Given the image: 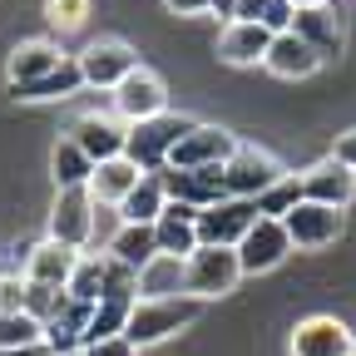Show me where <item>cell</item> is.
<instances>
[{"label":"cell","mask_w":356,"mask_h":356,"mask_svg":"<svg viewBox=\"0 0 356 356\" xmlns=\"http://www.w3.org/2000/svg\"><path fill=\"white\" fill-rule=\"evenodd\" d=\"M139 297H188L184 292V257H168V252H159V257H149L144 267H139Z\"/></svg>","instance_id":"obj_26"},{"label":"cell","mask_w":356,"mask_h":356,"mask_svg":"<svg viewBox=\"0 0 356 356\" xmlns=\"http://www.w3.org/2000/svg\"><path fill=\"white\" fill-rule=\"evenodd\" d=\"M163 193L173 203H188V208H213L228 198V184H222V168H163Z\"/></svg>","instance_id":"obj_15"},{"label":"cell","mask_w":356,"mask_h":356,"mask_svg":"<svg viewBox=\"0 0 356 356\" xmlns=\"http://www.w3.org/2000/svg\"><path fill=\"white\" fill-rule=\"evenodd\" d=\"M163 10L173 20H198V15H208V0H163Z\"/></svg>","instance_id":"obj_36"},{"label":"cell","mask_w":356,"mask_h":356,"mask_svg":"<svg viewBox=\"0 0 356 356\" xmlns=\"http://www.w3.org/2000/svg\"><path fill=\"white\" fill-rule=\"evenodd\" d=\"M84 356H139V346H134L129 337H104V341H89Z\"/></svg>","instance_id":"obj_34"},{"label":"cell","mask_w":356,"mask_h":356,"mask_svg":"<svg viewBox=\"0 0 356 356\" xmlns=\"http://www.w3.org/2000/svg\"><path fill=\"white\" fill-rule=\"evenodd\" d=\"M40 356H50V351H44V346H40Z\"/></svg>","instance_id":"obj_41"},{"label":"cell","mask_w":356,"mask_h":356,"mask_svg":"<svg viewBox=\"0 0 356 356\" xmlns=\"http://www.w3.org/2000/svg\"><path fill=\"white\" fill-rule=\"evenodd\" d=\"M351 356H356V351H351Z\"/></svg>","instance_id":"obj_43"},{"label":"cell","mask_w":356,"mask_h":356,"mask_svg":"<svg viewBox=\"0 0 356 356\" xmlns=\"http://www.w3.org/2000/svg\"><path fill=\"white\" fill-rule=\"evenodd\" d=\"M267 44H273V30H262L252 20H233V25H222L218 40H213V55L222 65H233V70H248V65H262L267 60Z\"/></svg>","instance_id":"obj_17"},{"label":"cell","mask_w":356,"mask_h":356,"mask_svg":"<svg viewBox=\"0 0 356 356\" xmlns=\"http://www.w3.org/2000/svg\"><path fill=\"white\" fill-rule=\"evenodd\" d=\"M297 203H302V178H297V173H282L277 184L257 198V213H262V218H287Z\"/></svg>","instance_id":"obj_31"},{"label":"cell","mask_w":356,"mask_h":356,"mask_svg":"<svg viewBox=\"0 0 356 356\" xmlns=\"http://www.w3.org/2000/svg\"><path fill=\"white\" fill-rule=\"evenodd\" d=\"M109 257H119V262H129L134 273L149 262V257H159V238H154V228L149 222H124V228L114 233V243L104 248Z\"/></svg>","instance_id":"obj_28"},{"label":"cell","mask_w":356,"mask_h":356,"mask_svg":"<svg viewBox=\"0 0 356 356\" xmlns=\"http://www.w3.org/2000/svg\"><path fill=\"white\" fill-rule=\"evenodd\" d=\"M257 218H262V213H257V203H248V198H222V203L203 208V213H198V248H238Z\"/></svg>","instance_id":"obj_13"},{"label":"cell","mask_w":356,"mask_h":356,"mask_svg":"<svg viewBox=\"0 0 356 356\" xmlns=\"http://www.w3.org/2000/svg\"><path fill=\"white\" fill-rule=\"evenodd\" d=\"M282 228H287V243L292 252H327L341 243L346 233V213L341 208H327V203H297L287 218H282Z\"/></svg>","instance_id":"obj_5"},{"label":"cell","mask_w":356,"mask_h":356,"mask_svg":"<svg viewBox=\"0 0 356 356\" xmlns=\"http://www.w3.org/2000/svg\"><path fill=\"white\" fill-rule=\"evenodd\" d=\"M139 163L134 159H104V163H95V173H89V198L95 203H104V208H119L134 188H139Z\"/></svg>","instance_id":"obj_22"},{"label":"cell","mask_w":356,"mask_h":356,"mask_svg":"<svg viewBox=\"0 0 356 356\" xmlns=\"http://www.w3.org/2000/svg\"><path fill=\"white\" fill-rule=\"evenodd\" d=\"M65 292H70L74 302H89V307H95V302L104 297V252H79Z\"/></svg>","instance_id":"obj_29"},{"label":"cell","mask_w":356,"mask_h":356,"mask_svg":"<svg viewBox=\"0 0 356 356\" xmlns=\"http://www.w3.org/2000/svg\"><path fill=\"white\" fill-rule=\"evenodd\" d=\"M154 238H159V252H168V257H193L198 252V208H188V203H173L168 198V208L159 213V222H154Z\"/></svg>","instance_id":"obj_21"},{"label":"cell","mask_w":356,"mask_h":356,"mask_svg":"<svg viewBox=\"0 0 356 356\" xmlns=\"http://www.w3.org/2000/svg\"><path fill=\"white\" fill-rule=\"evenodd\" d=\"M302 198L307 203H327V208H351V198H356V173L351 168H341L332 154L327 159H317V163H307L302 173Z\"/></svg>","instance_id":"obj_14"},{"label":"cell","mask_w":356,"mask_h":356,"mask_svg":"<svg viewBox=\"0 0 356 356\" xmlns=\"http://www.w3.org/2000/svg\"><path fill=\"white\" fill-rule=\"evenodd\" d=\"M262 70L273 79H282V84H302V79H312L322 70V60H317V50H312L307 40H297L292 30H282V35H273V44H267Z\"/></svg>","instance_id":"obj_18"},{"label":"cell","mask_w":356,"mask_h":356,"mask_svg":"<svg viewBox=\"0 0 356 356\" xmlns=\"http://www.w3.org/2000/svg\"><path fill=\"white\" fill-rule=\"evenodd\" d=\"M70 139L95 159V163H104V159H124V149H129V124L114 114V109H84L70 129Z\"/></svg>","instance_id":"obj_12"},{"label":"cell","mask_w":356,"mask_h":356,"mask_svg":"<svg viewBox=\"0 0 356 356\" xmlns=\"http://www.w3.org/2000/svg\"><path fill=\"white\" fill-rule=\"evenodd\" d=\"M74 65H79V79H84V89H99V95H114V89L139 70L144 60H139V50H134L129 40H89L84 50L74 55Z\"/></svg>","instance_id":"obj_3"},{"label":"cell","mask_w":356,"mask_h":356,"mask_svg":"<svg viewBox=\"0 0 356 356\" xmlns=\"http://www.w3.org/2000/svg\"><path fill=\"white\" fill-rule=\"evenodd\" d=\"M163 208H168L163 178H159V173H144V178H139V188H134V193L119 203V218H124V222H149V228H154Z\"/></svg>","instance_id":"obj_27"},{"label":"cell","mask_w":356,"mask_h":356,"mask_svg":"<svg viewBox=\"0 0 356 356\" xmlns=\"http://www.w3.org/2000/svg\"><path fill=\"white\" fill-rule=\"evenodd\" d=\"M292 35L307 40L312 50H317V60H341L346 55V25L337 15V6H317V10H297L292 15Z\"/></svg>","instance_id":"obj_16"},{"label":"cell","mask_w":356,"mask_h":356,"mask_svg":"<svg viewBox=\"0 0 356 356\" xmlns=\"http://www.w3.org/2000/svg\"><path fill=\"white\" fill-rule=\"evenodd\" d=\"M124 228V218H119V208H104V203H95V238H89V252H104L109 243H114V233Z\"/></svg>","instance_id":"obj_33"},{"label":"cell","mask_w":356,"mask_h":356,"mask_svg":"<svg viewBox=\"0 0 356 356\" xmlns=\"http://www.w3.org/2000/svg\"><path fill=\"white\" fill-rule=\"evenodd\" d=\"M332 159H337L341 168H351V173H356V124H351V129H341L337 139H332Z\"/></svg>","instance_id":"obj_35"},{"label":"cell","mask_w":356,"mask_h":356,"mask_svg":"<svg viewBox=\"0 0 356 356\" xmlns=\"http://www.w3.org/2000/svg\"><path fill=\"white\" fill-rule=\"evenodd\" d=\"M89 10H95V0H44V20H50L60 35L79 30L89 20Z\"/></svg>","instance_id":"obj_32"},{"label":"cell","mask_w":356,"mask_h":356,"mask_svg":"<svg viewBox=\"0 0 356 356\" xmlns=\"http://www.w3.org/2000/svg\"><path fill=\"white\" fill-rule=\"evenodd\" d=\"M238 6H243V0H208V15H218L222 25H233L238 20Z\"/></svg>","instance_id":"obj_37"},{"label":"cell","mask_w":356,"mask_h":356,"mask_svg":"<svg viewBox=\"0 0 356 356\" xmlns=\"http://www.w3.org/2000/svg\"><path fill=\"white\" fill-rule=\"evenodd\" d=\"M70 55L60 50L55 40H20L10 44V55H6V84H35L44 74H55Z\"/></svg>","instance_id":"obj_20"},{"label":"cell","mask_w":356,"mask_h":356,"mask_svg":"<svg viewBox=\"0 0 356 356\" xmlns=\"http://www.w3.org/2000/svg\"><path fill=\"white\" fill-rule=\"evenodd\" d=\"M198 317H203V302L198 297H154V302L139 297L134 312H129L124 337L139 351H149L159 341H173V337H184L188 327H198Z\"/></svg>","instance_id":"obj_1"},{"label":"cell","mask_w":356,"mask_h":356,"mask_svg":"<svg viewBox=\"0 0 356 356\" xmlns=\"http://www.w3.org/2000/svg\"><path fill=\"white\" fill-rule=\"evenodd\" d=\"M238 134L228 129V124H188V134L173 144V154H168V168H222L233 154H238Z\"/></svg>","instance_id":"obj_6"},{"label":"cell","mask_w":356,"mask_h":356,"mask_svg":"<svg viewBox=\"0 0 356 356\" xmlns=\"http://www.w3.org/2000/svg\"><path fill=\"white\" fill-rule=\"evenodd\" d=\"M44 238H55L74 252H89V238H95V198L89 188H60L50 213H44Z\"/></svg>","instance_id":"obj_7"},{"label":"cell","mask_w":356,"mask_h":356,"mask_svg":"<svg viewBox=\"0 0 356 356\" xmlns=\"http://www.w3.org/2000/svg\"><path fill=\"white\" fill-rule=\"evenodd\" d=\"M238 252V267H243V277H262V273H273V267H282L292 257V243H287V228H282V218H257L248 238L233 248Z\"/></svg>","instance_id":"obj_11"},{"label":"cell","mask_w":356,"mask_h":356,"mask_svg":"<svg viewBox=\"0 0 356 356\" xmlns=\"http://www.w3.org/2000/svg\"><path fill=\"white\" fill-rule=\"evenodd\" d=\"M267 6H273V0H243V6H238V20H252V25H257Z\"/></svg>","instance_id":"obj_38"},{"label":"cell","mask_w":356,"mask_h":356,"mask_svg":"<svg viewBox=\"0 0 356 356\" xmlns=\"http://www.w3.org/2000/svg\"><path fill=\"white\" fill-rule=\"evenodd\" d=\"M292 356H351L356 351V332L337 317V312H312L302 317L287 337Z\"/></svg>","instance_id":"obj_10"},{"label":"cell","mask_w":356,"mask_h":356,"mask_svg":"<svg viewBox=\"0 0 356 356\" xmlns=\"http://www.w3.org/2000/svg\"><path fill=\"white\" fill-rule=\"evenodd\" d=\"M134 292H104L95 307H89V327H84V346L89 341H104V337H124L129 327V312H134Z\"/></svg>","instance_id":"obj_25"},{"label":"cell","mask_w":356,"mask_h":356,"mask_svg":"<svg viewBox=\"0 0 356 356\" xmlns=\"http://www.w3.org/2000/svg\"><path fill=\"white\" fill-rule=\"evenodd\" d=\"M79 356H84V351H79Z\"/></svg>","instance_id":"obj_42"},{"label":"cell","mask_w":356,"mask_h":356,"mask_svg":"<svg viewBox=\"0 0 356 356\" xmlns=\"http://www.w3.org/2000/svg\"><path fill=\"white\" fill-rule=\"evenodd\" d=\"M89 173H95V159H89L70 134L50 144V178H55V193L60 188H89Z\"/></svg>","instance_id":"obj_24"},{"label":"cell","mask_w":356,"mask_h":356,"mask_svg":"<svg viewBox=\"0 0 356 356\" xmlns=\"http://www.w3.org/2000/svg\"><path fill=\"white\" fill-rule=\"evenodd\" d=\"M44 346V327L30 312H0V351H35Z\"/></svg>","instance_id":"obj_30"},{"label":"cell","mask_w":356,"mask_h":356,"mask_svg":"<svg viewBox=\"0 0 356 356\" xmlns=\"http://www.w3.org/2000/svg\"><path fill=\"white\" fill-rule=\"evenodd\" d=\"M292 10H317V6H332V0H287Z\"/></svg>","instance_id":"obj_39"},{"label":"cell","mask_w":356,"mask_h":356,"mask_svg":"<svg viewBox=\"0 0 356 356\" xmlns=\"http://www.w3.org/2000/svg\"><path fill=\"white\" fill-rule=\"evenodd\" d=\"M282 173H287V168H282L273 154H267V149H257V144H238V154L222 163V184H228V198H248V203H257Z\"/></svg>","instance_id":"obj_9"},{"label":"cell","mask_w":356,"mask_h":356,"mask_svg":"<svg viewBox=\"0 0 356 356\" xmlns=\"http://www.w3.org/2000/svg\"><path fill=\"white\" fill-rule=\"evenodd\" d=\"M109 109L134 129V124H149V119H163L168 114V79L149 65H139L114 95H109Z\"/></svg>","instance_id":"obj_4"},{"label":"cell","mask_w":356,"mask_h":356,"mask_svg":"<svg viewBox=\"0 0 356 356\" xmlns=\"http://www.w3.org/2000/svg\"><path fill=\"white\" fill-rule=\"evenodd\" d=\"M0 356H40V346L35 351H0Z\"/></svg>","instance_id":"obj_40"},{"label":"cell","mask_w":356,"mask_h":356,"mask_svg":"<svg viewBox=\"0 0 356 356\" xmlns=\"http://www.w3.org/2000/svg\"><path fill=\"white\" fill-rule=\"evenodd\" d=\"M238 282H243V267H238V252H233V248H198V252L184 262V292L198 297L203 307L233 297Z\"/></svg>","instance_id":"obj_2"},{"label":"cell","mask_w":356,"mask_h":356,"mask_svg":"<svg viewBox=\"0 0 356 356\" xmlns=\"http://www.w3.org/2000/svg\"><path fill=\"white\" fill-rule=\"evenodd\" d=\"M188 124H193V119H184V114H163V119H149V124H134L124 159L139 163V173H163L173 144L188 134Z\"/></svg>","instance_id":"obj_8"},{"label":"cell","mask_w":356,"mask_h":356,"mask_svg":"<svg viewBox=\"0 0 356 356\" xmlns=\"http://www.w3.org/2000/svg\"><path fill=\"white\" fill-rule=\"evenodd\" d=\"M74 262H79V252L74 248H65V243H55V238H40L35 248H30V257H25V282L30 287H55V292H65L70 287V273H74Z\"/></svg>","instance_id":"obj_19"},{"label":"cell","mask_w":356,"mask_h":356,"mask_svg":"<svg viewBox=\"0 0 356 356\" xmlns=\"http://www.w3.org/2000/svg\"><path fill=\"white\" fill-rule=\"evenodd\" d=\"M79 89H84V79H79L74 55H70L55 74H44V79H35V84H6V95H10L15 104H50V99H74Z\"/></svg>","instance_id":"obj_23"}]
</instances>
